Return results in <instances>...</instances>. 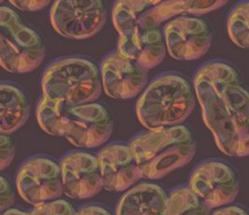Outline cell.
I'll use <instances>...</instances> for the list:
<instances>
[{
	"instance_id": "6da1fadb",
	"label": "cell",
	"mask_w": 249,
	"mask_h": 215,
	"mask_svg": "<svg viewBox=\"0 0 249 215\" xmlns=\"http://www.w3.org/2000/svg\"><path fill=\"white\" fill-rule=\"evenodd\" d=\"M193 87L218 148L231 157L249 155V91L237 71L224 61H209L197 69Z\"/></svg>"
},
{
	"instance_id": "7a4b0ae2",
	"label": "cell",
	"mask_w": 249,
	"mask_h": 215,
	"mask_svg": "<svg viewBox=\"0 0 249 215\" xmlns=\"http://www.w3.org/2000/svg\"><path fill=\"white\" fill-rule=\"evenodd\" d=\"M36 119L46 133L65 137L79 148H95L113 132V119L100 103L69 105L42 96L36 105Z\"/></svg>"
},
{
	"instance_id": "3957f363",
	"label": "cell",
	"mask_w": 249,
	"mask_h": 215,
	"mask_svg": "<svg viewBox=\"0 0 249 215\" xmlns=\"http://www.w3.org/2000/svg\"><path fill=\"white\" fill-rule=\"evenodd\" d=\"M160 1H118L114 6L113 23L119 33L118 51L148 71L166 55L163 32L155 25L148 12Z\"/></svg>"
},
{
	"instance_id": "277c9868",
	"label": "cell",
	"mask_w": 249,
	"mask_h": 215,
	"mask_svg": "<svg viewBox=\"0 0 249 215\" xmlns=\"http://www.w3.org/2000/svg\"><path fill=\"white\" fill-rule=\"evenodd\" d=\"M129 146L147 179L164 177L187 165L196 153L194 134L184 125L139 132Z\"/></svg>"
},
{
	"instance_id": "5b68a950",
	"label": "cell",
	"mask_w": 249,
	"mask_h": 215,
	"mask_svg": "<svg viewBox=\"0 0 249 215\" xmlns=\"http://www.w3.org/2000/svg\"><path fill=\"white\" fill-rule=\"evenodd\" d=\"M195 91L177 73H163L152 80L136 104V115L147 130L181 125L195 105Z\"/></svg>"
},
{
	"instance_id": "8992f818",
	"label": "cell",
	"mask_w": 249,
	"mask_h": 215,
	"mask_svg": "<svg viewBox=\"0 0 249 215\" xmlns=\"http://www.w3.org/2000/svg\"><path fill=\"white\" fill-rule=\"evenodd\" d=\"M102 88L99 69L84 57L59 58L46 67L41 77L43 96L69 105L94 102Z\"/></svg>"
},
{
	"instance_id": "52a82bcc",
	"label": "cell",
	"mask_w": 249,
	"mask_h": 215,
	"mask_svg": "<svg viewBox=\"0 0 249 215\" xmlns=\"http://www.w3.org/2000/svg\"><path fill=\"white\" fill-rule=\"evenodd\" d=\"M45 58V43L39 33L7 6L0 8V64L8 72L25 74Z\"/></svg>"
},
{
	"instance_id": "ba28073f",
	"label": "cell",
	"mask_w": 249,
	"mask_h": 215,
	"mask_svg": "<svg viewBox=\"0 0 249 215\" xmlns=\"http://www.w3.org/2000/svg\"><path fill=\"white\" fill-rule=\"evenodd\" d=\"M49 18L60 35L86 39L104 27L107 19V8L102 0L55 1L50 10Z\"/></svg>"
},
{
	"instance_id": "9c48e42d",
	"label": "cell",
	"mask_w": 249,
	"mask_h": 215,
	"mask_svg": "<svg viewBox=\"0 0 249 215\" xmlns=\"http://www.w3.org/2000/svg\"><path fill=\"white\" fill-rule=\"evenodd\" d=\"M21 198L33 206L53 201L64 192L60 163L45 156L23 161L16 175Z\"/></svg>"
},
{
	"instance_id": "30bf717a",
	"label": "cell",
	"mask_w": 249,
	"mask_h": 215,
	"mask_svg": "<svg viewBox=\"0 0 249 215\" xmlns=\"http://www.w3.org/2000/svg\"><path fill=\"white\" fill-rule=\"evenodd\" d=\"M189 187L209 209L231 203L239 193L233 169L219 159L201 162L193 170Z\"/></svg>"
},
{
	"instance_id": "8fae6325",
	"label": "cell",
	"mask_w": 249,
	"mask_h": 215,
	"mask_svg": "<svg viewBox=\"0 0 249 215\" xmlns=\"http://www.w3.org/2000/svg\"><path fill=\"white\" fill-rule=\"evenodd\" d=\"M166 49L177 60L192 61L204 55L212 44V33L204 19L181 16L166 23L163 29Z\"/></svg>"
},
{
	"instance_id": "7c38bea8",
	"label": "cell",
	"mask_w": 249,
	"mask_h": 215,
	"mask_svg": "<svg viewBox=\"0 0 249 215\" xmlns=\"http://www.w3.org/2000/svg\"><path fill=\"white\" fill-rule=\"evenodd\" d=\"M103 89L111 98L130 99L144 90L148 81L147 70L118 50L103 58L100 66Z\"/></svg>"
},
{
	"instance_id": "4fadbf2b",
	"label": "cell",
	"mask_w": 249,
	"mask_h": 215,
	"mask_svg": "<svg viewBox=\"0 0 249 215\" xmlns=\"http://www.w3.org/2000/svg\"><path fill=\"white\" fill-rule=\"evenodd\" d=\"M64 193L73 199L94 197L104 188L97 157L83 151H72L61 160Z\"/></svg>"
},
{
	"instance_id": "5bb4252c",
	"label": "cell",
	"mask_w": 249,
	"mask_h": 215,
	"mask_svg": "<svg viewBox=\"0 0 249 215\" xmlns=\"http://www.w3.org/2000/svg\"><path fill=\"white\" fill-rule=\"evenodd\" d=\"M97 159L107 191L123 192L144 177L129 144H109L100 150Z\"/></svg>"
},
{
	"instance_id": "9a60e30c",
	"label": "cell",
	"mask_w": 249,
	"mask_h": 215,
	"mask_svg": "<svg viewBox=\"0 0 249 215\" xmlns=\"http://www.w3.org/2000/svg\"><path fill=\"white\" fill-rule=\"evenodd\" d=\"M168 195L157 184L141 183L121 198L116 215H164Z\"/></svg>"
},
{
	"instance_id": "2e32d148",
	"label": "cell",
	"mask_w": 249,
	"mask_h": 215,
	"mask_svg": "<svg viewBox=\"0 0 249 215\" xmlns=\"http://www.w3.org/2000/svg\"><path fill=\"white\" fill-rule=\"evenodd\" d=\"M30 101L17 85L2 82L0 86L1 134H12L27 121L30 115Z\"/></svg>"
},
{
	"instance_id": "e0dca14e",
	"label": "cell",
	"mask_w": 249,
	"mask_h": 215,
	"mask_svg": "<svg viewBox=\"0 0 249 215\" xmlns=\"http://www.w3.org/2000/svg\"><path fill=\"white\" fill-rule=\"evenodd\" d=\"M227 1H160L158 5L148 12L150 20L155 25L178 14H204L221 8Z\"/></svg>"
},
{
	"instance_id": "ac0fdd59",
	"label": "cell",
	"mask_w": 249,
	"mask_h": 215,
	"mask_svg": "<svg viewBox=\"0 0 249 215\" xmlns=\"http://www.w3.org/2000/svg\"><path fill=\"white\" fill-rule=\"evenodd\" d=\"M210 209L191 190L180 185L168 195L164 215H209Z\"/></svg>"
},
{
	"instance_id": "d6986e66",
	"label": "cell",
	"mask_w": 249,
	"mask_h": 215,
	"mask_svg": "<svg viewBox=\"0 0 249 215\" xmlns=\"http://www.w3.org/2000/svg\"><path fill=\"white\" fill-rule=\"evenodd\" d=\"M227 29L231 39L238 47L249 50V1L233 6L228 15Z\"/></svg>"
},
{
	"instance_id": "ffe728a7",
	"label": "cell",
	"mask_w": 249,
	"mask_h": 215,
	"mask_svg": "<svg viewBox=\"0 0 249 215\" xmlns=\"http://www.w3.org/2000/svg\"><path fill=\"white\" fill-rule=\"evenodd\" d=\"M77 211L72 204L63 199H57L47 203L34 206L29 212L11 209L2 215H76Z\"/></svg>"
},
{
	"instance_id": "44dd1931",
	"label": "cell",
	"mask_w": 249,
	"mask_h": 215,
	"mask_svg": "<svg viewBox=\"0 0 249 215\" xmlns=\"http://www.w3.org/2000/svg\"><path fill=\"white\" fill-rule=\"evenodd\" d=\"M1 170L8 168L15 156L14 141L10 134H1Z\"/></svg>"
},
{
	"instance_id": "7402d4cb",
	"label": "cell",
	"mask_w": 249,
	"mask_h": 215,
	"mask_svg": "<svg viewBox=\"0 0 249 215\" xmlns=\"http://www.w3.org/2000/svg\"><path fill=\"white\" fill-rule=\"evenodd\" d=\"M15 195L10 182L1 176V212H7L14 204Z\"/></svg>"
},
{
	"instance_id": "603a6c76",
	"label": "cell",
	"mask_w": 249,
	"mask_h": 215,
	"mask_svg": "<svg viewBox=\"0 0 249 215\" xmlns=\"http://www.w3.org/2000/svg\"><path fill=\"white\" fill-rule=\"evenodd\" d=\"M50 1H10V4L23 12H35L46 8Z\"/></svg>"
},
{
	"instance_id": "cb8c5ba5",
	"label": "cell",
	"mask_w": 249,
	"mask_h": 215,
	"mask_svg": "<svg viewBox=\"0 0 249 215\" xmlns=\"http://www.w3.org/2000/svg\"><path fill=\"white\" fill-rule=\"evenodd\" d=\"M76 215H113L110 211L100 205L91 204L82 207L77 212Z\"/></svg>"
},
{
	"instance_id": "d4e9b609",
	"label": "cell",
	"mask_w": 249,
	"mask_h": 215,
	"mask_svg": "<svg viewBox=\"0 0 249 215\" xmlns=\"http://www.w3.org/2000/svg\"><path fill=\"white\" fill-rule=\"evenodd\" d=\"M213 215H249L245 210L237 206H231L220 209L214 213Z\"/></svg>"
}]
</instances>
